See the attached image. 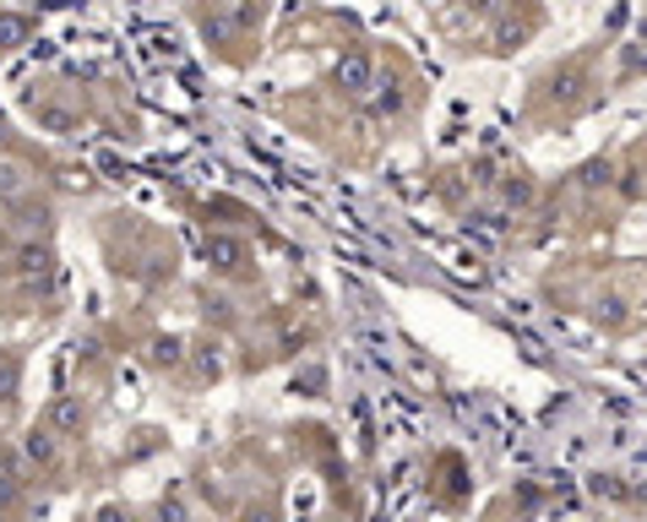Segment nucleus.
<instances>
[{
	"label": "nucleus",
	"instance_id": "9b49d317",
	"mask_svg": "<svg viewBox=\"0 0 647 522\" xmlns=\"http://www.w3.org/2000/svg\"><path fill=\"white\" fill-rule=\"evenodd\" d=\"M251 522H272V512H251Z\"/></svg>",
	"mask_w": 647,
	"mask_h": 522
},
{
	"label": "nucleus",
	"instance_id": "f03ea898",
	"mask_svg": "<svg viewBox=\"0 0 647 522\" xmlns=\"http://www.w3.org/2000/svg\"><path fill=\"white\" fill-rule=\"evenodd\" d=\"M50 272H55V257H50L44 246H22V251H17V283H22V289L50 283Z\"/></svg>",
	"mask_w": 647,
	"mask_h": 522
},
{
	"label": "nucleus",
	"instance_id": "423d86ee",
	"mask_svg": "<svg viewBox=\"0 0 647 522\" xmlns=\"http://www.w3.org/2000/svg\"><path fill=\"white\" fill-rule=\"evenodd\" d=\"M28 186H33V180H28L22 164H0V196H22Z\"/></svg>",
	"mask_w": 647,
	"mask_h": 522
},
{
	"label": "nucleus",
	"instance_id": "1a4fd4ad",
	"mask_svg": "<svg viewBox=\"0 0 647 522\" xmlns=\"http://www.w3.org/2000/svg\"><path fill=\"white\" fill-rule=\"evenodd\" d=\"M164 522H186V507L180 501H164Z\"/></svg>",
	"mask_w": 647,
	"mask_h": 522
},
{
	"label": "nucleus",
	"instance_id": "20e7f679",
	"mask_svg": "<svg viewBox=\"0 0 647 522\" xmlns=\"http://www.w3.org/2000/svg\"><path fill=\"white\" fill-rule=\"evenodd\" d=\"M240 257H246V251H240V240H223V234H218V240H207V261H212V267L234 272V267H240Z\"/></svg>",
	"mask_w": 647,
	"mask_h": 522
},
{
	"label": "nucleus",
	"instance_id": "0eeeda50",
	"mask_svg": "<svg viewBox=\"0 0 647 522\" xmlns=\"http://www.w3.org/2000/svg\"><path fill=\"white\" fill-rule=\"evenodd\" d=\"M28 39V17H0V50H17Z\"/></svg>",
	"mask_w": 647,
	"mask_h": 522
},
{
	"label": "nucleus",
	"instance_id": "6e6552de",
	"mask_svg": "<svg viewBox=\"0 0 647 522\" xmlns=\"http://www.w3.org/2000/svg\"><path fill=\"white\" fill-rule=\"evenodd\" d=\"M153 359H158V365H175V359H180V343H175V337H164V343L153 348Z\"/></svg>",
	"mask_w": 647,
	"mask_h": 522
},
{
	"label": "nucleus",
	"instance_id": "39448f33",
	"mask_svg": "<svg viewBox=\"0 0 647 522\" xmlns=\"http://www.w3.org/2000/svg\"><path fill=\"white\" fill-rule=\"evenodd\" d=\"M55 452H61V447H55V430H33V436H28V457H33V462H44V468H50Z\"/></svg>",
	"mask_w": 647,
	"mask_h": 522
},
{
	"label": "nucleus",
	"instance_id": "7ed1b4c3",
	"mask_svg": "<svg viewBox=\"0 0 647 522\" xmlns=\"http://www.w3.org/2000/svg\"><path fill=\"white\" fill-rule=\"evenodd\" d=\"M82 425H87V414H82L76 397H55L50 403V430L55 436H82Z\"/></svg>",
	"mask_w": 647,
	"mask_h": 522
},
{
	"label": "nucleus",
	"instance_id": "f257e3e1",
	"mask_svg": "<svg viewBox=\"0 0 647 522\" xmlns=\"http://www.w3.org/2000/svg\"><path fill=\"white\" fill-rule=\"evenodd\" d=\"M337 87H343L348 98H365V93L376 87V65H371V55H343V61H337Z\"/></svg>",
	"mask_w": 647,
	"mask_h": 522
},
{
	"label": "nucleus",
	"instance_id": "9d476101",
	"mask_svg": "<svg viewBox=\"0 0 647 522\" xmlns=\"http://www.w3.org/2000/svg\"><path fill=\"white\" fill-rule=\"evenodd\" d=\"M98 522H131V518L121 512V507H104V512H98Z\"/></svg>",
	"mask_w": 647,
	"mask_h": 522
}]
</instances>
